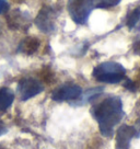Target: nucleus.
<instances>
[{"instance_id": "obj_1", "label": "nucleus", "mask_w": 140, "mask_h": 149, "mask_svg": "<svg viewBox=\"0 0 140 149\" xmlns=\"http://www.w3.org/2000/svg\"><path fill=\"white\" fill-rule=\"evenodd\" d=\"M91 113L98 122L101 134L105 137H112L114 127L124 116L123 102L118 97H108L95 104Z\"/></svg>"}, {"instance_id": "obj_2", "label": "nucleus", "mask_w": 140, "mask_h": 149, "mask_svg": "<svg viewBox=\"0 0 140 149\" xmlns=\"http://www.w3.org/2000/svg\"><path fill=\"white\" fill-rule=\"evenodd\" d=\"M126 69L115 61H106L96 66L93 70V77L104 84H119L125 78Z\"/></svg>"}, {"instance_id": "obj_3", "label": "nucleus", "mask_w": 140, "mask_h": 149, "mask_svg": "<svg viewBox=\"0 0 140 149\" xmlns=\"http://www.w3.org/2000/svg\"><path fill=\"white\" fill-rule=\"evenodd\" d=\"M94 0H69L68 12L77 24H84L94 8Z\"/></svg>"}, {"instance_id": "obj_4", "label": "nucleus", "mask_w": 140, "mask_h": 149, "mask_svg": "<svg viewBox=\"0 0 140 149\" xmlns=\"http://www.w3.org/2000/svg\"><path fill=\"white\" fill-rule=\"evenodd\" d=\"M81 94H82L81 87L75 84H66L57 88L51 93V99L57 102L73 101V100H78L81 97Z\"/></svg>"}, {"instance_id": "obj_5", "label": "nucleus", "mask_w": 140, "mask_h": 149, "mask_svg": "<svg viewBox=\"0 0 140 149\" xmlns=\"http://www.w3.org/2000/svg\"><path fill=\"white\" fill-rule=\"evenodd\" d=\"M44 90L43 84L34 78H24L18 84V91L20 93L21 100L26 101L28 99L37 95Z\"/></svg>"}, {"instance_id": "obj_6", "label": "nucleus", "mask_w": 140, "mask_h": 149, "mask_svg": "<svg viewBox=\"0 0 140 149\" xmlns=\"http://www.w3.org/2000/svg\"><path fill=\"white\" fill-rule=\"evenodd\" d=\"M55 12L49 7H43L35 19V24L44 33H49L55 29Z\"/></svg>"}, {"instance_id": "obj_7", "label": "nucleus", "mask_w": 140, "mask_h": 149, "mask_svg": "<svg viewBox=\"0 0 140 149\" xmlns=\"http://www.w3.org/2000/svg\"><path fill=\"white\" fill-rule=\"evenodd\" d=\"M136 137V130L129 125H121L116 133V149H129L131 139Z\"/></svg>"}, {"instance_id": "obj_8", "label": "nucleus", "mask_w": 140, "mask_h": 149, "mask_svg": "<svg viewBox=\"0 0 140 149\" xmlns=\"http://www.w3.org/2000/svg\"><path fill=\"white\" fill-rule=\"evenodd\" d=\"M14 100V93L9 88H0V111L8 110Z\"/></svg>"}, {"instance_id": "obj_9", "label": "nucleus", "mask_w": 140, "mask_h": 149, "mask_svg": "<svg viewBox=\"0 0 140 149\" xmlns=\"http://www.w3.org/2000/svg\"><path fill=\"white\" fill-rule=\"evenodd\" d=\"M126 24L129 30H140V7H137L129 13Z\"/></svg>"}, {"instance_id": "obj_10", "label": "nucleus", "mask_w": 140, "mask_h": 149, "mask_svg": "<svg viewBox=\"0 0 140 149\" xmlns=\"http://www.w3.org/2000/svg\"><path fill=\"white\" fill-rule=\"evenodd\" d=\"M38 46V42L34 38L25 40L23 43H21V48L25 53H33Z\"/></svg>"}, {"instance_id": "obj_11", "label": "nucleus", "mask_w": 140, "mask_h": 149, "mask_svg": "<svg viewBox=\"0 0 140 149\" xmlns=\"http://www.w3.org/2000/svg\"><path fill=\"white\" fill-rule=\"evenodd\" d=\"M103 88H94V89H90L89 91H87V92L83 94V100H82V102H89L91 100H93L94 98H96L98 95V93L102 92Z\"/></svg>"}, {"instance_id": "obj_12", "label": "nucleus", "mask_w": 140, "mask_h": 149, "mask_svg": "<svg viewBox=\"0 0 140 149\" xmlns=\"http://www.w3.org/2000/svg\"><path fill=\"white\" fill-rule=\"evenodd\" d=\"M98 3H95L94 7L96 8H110V7H114L119 3L121 0H96Z\"/></svg>"}, {"instance_id": "obj_13", "label": "nucleus", "mask_w": 140, "mask_h": 149, "mask_svg": "<svg viewBox=\"0 0 140 149\" xmlns=\"http://www.w3.org/2000/svg\"><path fill=\"white\" fill-rule=\"evenodd\" d=\"M9 10V3L7 2V0H0V14L5 13Z\"/></svg>"}, {"instance_id": "obj_14", "label": "nucleus", "mask_w": 140, "mask_h": 149, "mask_svg": "<svg viewBox=\"0 0 140 149\" xmlns=\"http://www.w3.org/2000/svg\"><path fill=\"white\" fill-rule=\"evenodd\" d=\"M134 128H135V130H136V137H139L140 136V116H139V118L137 120V122H136V125L134 126Z\"/></svg>"}, {"instance_id": "obj_15", "label": "nucleus", "mask_w": 140, "mask_h": 149, "mask_svg": "<svg viewBox=\"0 0 140 149\" xmlns=\"http://www.w3.org/2000/svg\"><path fill=\"white\" fill-rule=\"evenodd\" d=\"M125 87H126V88H128L129 90L135 91V87H134V84L131 82V80H127V82L125 84Z\"/></svg>"}, {"instance_id": "obj_16", "label": "nucleus", "mask_w": 140, "mask_h": 149, "mask_svg": "<svg viewBox=\"0 0 140 149\" xmlns=\"http://www.w3.org/2000/svg\"><path fill=\"white\" fill-rule=\"evenodd\" d=\"M5 133H7V128H6V126L2 124V122L0 121V136L3 135Z\"/></svg>"}]
</instances>
